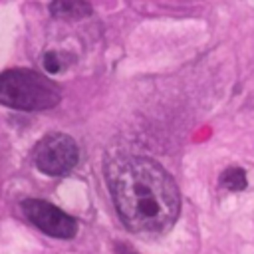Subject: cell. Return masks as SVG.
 Returning a JSON list of instances; mask_svg holds the SVG:
<instances>
[{"mask_svg":"<svg viewBox=\"0 0 254 254\" xmlns=\"http://www.w3.org/2000/svg\"><path fill=\"white\" fill-rule=\"evenodd\" d=\"M50 14L54 18L77 20L91 14L89 0H50Z\"/></svg>","mask_w":254,"mask_h":254,"instance_id":"cell-5","label":"cell"},{"mask_svg":"<svg viewBox=\"0 0 254 254\" xmlns=\"http://www.w3.org/2000/svg\"><path fill=\"white\" fill-rule=\"evenodd\" d=\"M107 183L115 210L131 232L161 234L181 210V194L173 177L153 159L127 155L107 165Z\"/></svg>","mask_w":254,"mask_h":254,"instance_id":"cell-1","label":"cell"},{"mask_svg":"<svg viewBox=\"0 0 254 254\" xmlns=\"http://www.w3.org/2000/svg\"><path fill=\"white\" fill-rule=\"evenodd\" d=\"M79 161V149L73 137L65 133H50L40 139L34 149V165L48 177L67 175Z\"/></svg>","mask_w":254,"mask_h":254,"instance_id":"cell-3","label":"cell"},{"mask_svg":"<svg viewBox=\"0 0 254 254\" xmlns=\"http://www.w3.org/2000/svg\"><path fill=\"white\" fill-rule=\"evenodd\" d=\"M62 89L34 69H6L0 73V103L22 111H44L60 103Z\"/></svg>","mask_w":254,"mask_h":254,"instance_id":"cell-2","label":"cell"},{"mask_svg":"<svg viewBox=\"0 0 254 254\" xmlns=\"http://www.w3.org/2000/svg\"><path fill=\"white\" fill-rule=\"evenodd\" d=\"M22 212L24 216L36 226L40 228L44 234L54 236V238H73L77 232V222L75 218H71L67 212H64L62 208H58L56 204L48 202V200H40V198H28L22 204Z\"/></svg>","mask_w":254,"mask_h":254,"instance_id":"cell-4","label":"cell"},{"mask_svg":"<svg viewBox=\"0 0 254 254\" xmlns=\"http://www.w3.org/2000/svg\"><path fill=\"white\" fill-rule=\"evenodd\" d=\"M44 69L48 73H60L64 69V64H62V56L58 52H48L44 54Z\"/></svg>","mask_w":254,"mask_h":254,"instance_id":"cell-7","label":"cell"},{"mask_svg":"<svg viewBox=\"0 0 254 254\" xmlns=\"http://www.w3.org/2000/svg\"><path fill=\"white\" fill-rule=\"evenodd\" d=\"M220 185L228 190H244L248 181H246V173L244 169H238V167H228L222 177H220Z\"/></svg>","mask_w":254,"mask_h":254,"instance_id":"cell-6","label":"cell"}]
</instances>
